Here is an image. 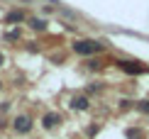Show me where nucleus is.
Listing matches in <instances>:
<instances>
[{"instance_id": "f257e3e1", "label": "nucleus", "mask_w": 149, "mask_h": 139, "mask_svg": "<svg viewBox=\"0 0 149 139\" xmlns=\"http://www.w3.org/2000/svg\"><path fill=\"white\" fill-rule=\"evenodd\" d=\"M103 44L100 42H93V39H81V42H73V51L81 54V56H91V54H98L103 51Z\"/></svg>"}, {"instance_id": "f03ea898", "label": "nucleus", "mask_w": 149, "mask_h": 139, "mask_svg": "<svg viewBox=\"0 0 149 139\" xmlns=\"http://www.w3.org/2000/svg\"><path fill=\"white\" fill-rule=\"evenodd\" d=\"M117 66H120L125 73H130V76H137V73H144L147 71L139 61H117Z\"/></svg>"}, {"instance_id": "7ed1b4c3", "label": "nucleus", "mask_w": 149, "mask_h": 139, "mask_svg": "<svg viewBox=\"0 0 149 139\" xmlns=\"http://www.w3.org/2000/svg\"><path fill=\"white\" fill-rule=\"evenodd\" d=\"M15 129L20 132V134H27V132L32 129V120H29L27 115H20V117H15Z\"/></svg>"}, {"instance_id": "20e7f679", "label": "nucleus", "mask_w": 149, "mask_h": 139, "mask_svg": "<svg viewBox=\"0 0 149 139\" xmlns=\"http://www.w3.org/2000/svg\"><path fill=\"white\" fill-rule=\"evenodd\" d=\"M59 122H61V115H56V112H47V115H44V120H42V124H44L47 129L56 127Z\"/></svg>"}, {"instance_id": "39448f33", "label": "nucleus", "mask_w": 149, "mask_h": 139, "mask_svg": "<svg viewBox=\"0 0 149 139\" xmlns=\"http://www.w3.org/2000/svg\"><path fill=\"white\" fill-rule=\"evenodd\" d=\"M71 107L73 110H88V98L86 95H76L71 100Z\"/></svg>"}, {"instance_id": "423d86ee", "label": "nucleus", "mask_w": 149, "mask_h": 139, "mask_svg": "<svg viewBox=\"0 0 149 139\" xmlns=\"http://www.w3.org/2000/svg\"><path fill=\"white\" fill-rule=\"evenodd\" d=\"M125 134H127V139H142V129H137V127H130V129L125 132Z\"/></svg>"}, {"instance_id": "0eeeda50", "label": "nucleus", "mask_w": 149, "mask_h": 139, "mask_svg": "<svg viewBox=\"0 0 149 139\" xmlns=\"http://www.w3.org/2000/svg\"><path fill=\"white\" fill-rule=\"evenodd\" d=\"M22 20H24V12H20V10L8 15V22H22Z\"/></svg>"}, {"instance_id": "6e6552de", "label": "nucleus", "mask_w": 149, "mask_h": 139, "mask_svg": "<svg viewBox=\"0 0 149 139\" xmlns=\"http://www.w3.org/2000/svg\"><path fill=\"white\" fill-rule=\"evenodd\" d=\"M137 110L142 112V115H149V100H139V103H137Z\"/></svg>"}, {"instance_id": "1a4fd4ad", "label": "nucleus", "mask_w": 149, "mask_h": 139, "mask_svg": "<svg viewBox=\"0 0 149 139\" xmlns=\"http://www.w3.org/2000/svg\"><path fill=\"white\" fill-rule=\"evenodd\" d=\"M29 24H32V29H39V32H42V29L47 27V22H44V20H37V17H34V20L29 22Z\"/></svg>"}, {"instance_id": "9d476101", "label": "nucleus", "mask_w": 149, "mask_h": 139, "mask_svg": "<svg viewBox=\"0 0 149 139\" xmlns=\"http://www.w3.org/2000/svg\"><path fill=\"white\" fill-rule=\"evenodd\" d=\"M0 64H3V54H0Z\"/></svg>"}]
</instances>
